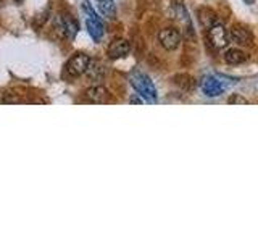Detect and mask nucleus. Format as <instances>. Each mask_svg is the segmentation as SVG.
Returning a JSON list of instances; mask_svg holds the SVG:
<instances>
[{
	"mask_svg": "<svg viewBox=\"0 0 258 242\" xmlns=\"http://www.w3.org/2000/svg\"><path fill=\"white\" fill-rule=\"evenodd\" d=\"M129 81H131L133 87L144 97L145 100L150 102V103L157 102V89L147 75H144V73H141V71H134L131 75V78H129Z\"/></svg>",
	"mask_w": 258,
	"mask_h": 242,
	"instance_id": "f257e3e1",
	"label": "nucleus"
},
{
	"mask_svg": "<svg viewBox=\"0 0 258 242\" xmlns=\"http://www.w3.org/2000/svg\"><path fill=\"white\" fill-rule=\"evenodd\" d=\"M207 37H208V44L212 45L216 50H220V48H224L228 45V31L224 29L223 24H213L212 28L207 29Z\"/></svg>",
	"mask_w": 258,
	"mask_h": 242,
	"instance_id": "f03ea898",
	"label": "nucleus"
},
{
	"mask_svg": "<svg viewBox=\"0 0 258 242\" xmlns=\"http://www.w3.org/2000/svg\"><path fill=\"white\" fill-rule=\"evenodd\" d=\"M55 29L58 31L63 37L73 39V37H76L79 28H78L76 20L70 18L68 15H58L55 18Z\"/></svg>",
	"mask_w": 258,
	"mask_h": 242,
	"instance_id": "7ed1b4c3",
	"label": "nucleus"
},
{
	"mask_svg": "<svg viewBox=\"0 0 258 242\" xmlns=\"http://www.w3.org/2000/svg\"><path fill=\"white\" fill-rule=\"evenodd\" d=\"M158 42L165 50H176L181 44V32L174 28H165L158 32Z\"/></svg>",
	"mask_w": 258,
	"mask_h": 242,
	"instance_id": "20e7f679",
	"label": "nucleus"
},
{
	"mask_svg": "<svg viewBox=\"0 0 258 242\" xmlns=\"http://www.w3.org/2000/svg\"><path fill=\"white\" fill-rule=\"evenodd\" d=\"M89 63H91V58L86 53H76L73 58H70L68 65H67V71L71 76H81L87 71Z\"/></svg>",
	"mask_w": 258,
	"mask_h": 242,
	"instance_id": "39448f33",
	"label": "nucleus"
},
{
	"mask_svg": "<svg viewBox=\"0 0 258 242\" xmlns=\"http://www.w3.org/2000/svg\"><path fill=\"white\" fill-rule=\"evenodd\" d=\"M86 28H87V32L91 34V37L95 40V42H99L103 37V23L99 16H87L86 18Z\"/></svg>",
	"mask_w": 258,
	"mask_h": 242,
	"instance_id": "423d86ee",
	"label": "nucleus"
},
{
	"mask_svg": "<svg viewBox=\"0 0 258 242\" xmlns=\"http://www.w3.org/2000/svg\"><path fill=\"white\" fill-rule=\"evenodd\" d=\"M228 37L237 45H248L250 42H252V34H250V31L247 28H242V26H234L228 32Z\"/></svg>",
	"mask_w": 258,
	"mask_h": 242,
	"instance_id": "0eeeda50",
	"label": "nucleus"
},
{
	"mask_svg": "<svg viewBox=\"0 0 258 242\" xmlns=\"http://www.w3.org/2000/svg\"><path fill=\"white\" fill-rule=\"evenodd\" d=\"M202 89H204L205 95H208V97H218V95L223 94L224 84L221 83L220 79H216L213 76H208V78L204 79V83H202Z\"/></svg>",
	"mask_w": 258,
	"mask_h": 242,
	"instance_id": "6e6552de",
	"label": "nucleus"
},
{
	"mask_svg": "<svg viewBox=\"0 0 258 242\" xmlns=\"http://www.w3.org/2000/svg\"><path fill=\"white\" fill-rule=\"evenodd\" d=\"M86 99L92 103H107L110 100V94L103 86H94L86 91Z\"/></svg>",
	"mask_w": 258,
	"mask_h": 242,
	"instance_id": "1a4fd4ad",
	"label": "nucleus"
},
{
	"mask_svg": "<svg viewBox=\"0 0 258 242\" xmlns=\"http://www.w3.org/2000/svg\"><path fill=\"white\" fill-rule=\"evenodd\" d=\"M129 50H131V44H129L126 39H118L108 47V56L113 60H116V58H121V56H126Z\"/></svg>",
	"mask_w": 258,
	"mask_h": 242,
	"instance_id": "9d476101",
	"label": "nucleus"
},
{
	"mask_svg": "<svg viewBox=\"0 0 258 242\" xmlns=\"http://www.w3.org/2000/svg\"><path fill=\"white\" fill-rule=\"evenodd\" d=\"M199 21H200V24L205 29H210V28L213 26V24L218 23L216 13L212 10V8H207V7L200 8V10H199Z\"/></svg>",
	"mask_w": 258,
	"mask_h": 242,
	"instance_id": "9b49d317",
	"label": "nucleus"
},
{
	"mask_svg": "<svg viewBox=\"0 0 258 242\" xmlns=\"http://www.w3.org/2000/svg\"><path fill=\"white\" fill-rule=\"evenodd\" d=\"M247 60V55L239 50V48H229L228 52L224 53V62L228 65H240Z\"/></svg>",
	"mask_w": 258,
	"mask_h": 242,
	"instance_id": "f8f14e48",
	"label": "nucleus"
},
{
	"mask_svg": "<svg viewBox=\"0 0 258 242\" xmlns=\"http://www.w3.org/2000/svg\"><path fill=\"white\" fill-rule=\"evenodd\" d=\"M99 8L105 16H108V18H115L116 7H115V4H113V0H99Z\"/></svg>",
	"mask_w": 258,
	"mask_h": 242,
	"instance_id": "ddd939ff",
	"label": "nucleus"
},
{
	"mask_svg": "<svg viewBox=\"0 0 258 242\" xmlns=\"http://www.w3.org/2000/svg\"><path fill=\"white\" fill-rule=\"evenodd\" d=\"M87 75L91 76L92 79H102L103 76V68H102V65L100 63H95V62H91L89 63V67H87Z\"/></svg>",
	"mask_w": 258,
	"mask_h": 242,
	"instance_id": "4468645a",
	"label": "nucleus"
},
{
	"mask_svg": "<svg viewBox=\"0 0 258 242\" xmlns=\"http://www.w3.org/2000/svg\"><path fill=\"white\" fill-rule=\"evenodd\" d=\"M228 103H231V105H247L248 100L244 99V97H240L239 94H232L228 99Z\"/></svg>",
	"mask_w": 258,
	"mask_h": 242,
	"instance_id": "2eb2a0df",
	"label": "nucleus"
},
{
	"mask_svg": "<svg viewBox=\"0 0 258 242\" xmlns=\"http://www.w3.org/2000/svg\"><path fill=\"white\" fill-rule=\"evenodd\" d=\"M131 103H137V105H139V103H142V100H141V99H137V97H133V99H131Z\"/></svg>",
	"mask_w": 258,
	"mask_h": 242,
	"instance_id": "dca6fc26",
	"label": "nucleus"
},
{
	"mask_svg": "<svg viewBox=\"0 0 258 242\" xmlns=\"http://www.w3.org/2000/svg\"><path fill=\"white\" fill-rule=\"evenodd\" d=\"M245 4H248V5H252V4H253V0H245Z\"/></svg>",
	"mask_w": 258,
	"mask_h": 242,
	"instance_id": "f3484780",
	"label": "nucleus"
},
{
	"mask_svg": "<svg viewBox=\"0 0 258 242\" xmlns=\"http://www.w3.org/2000/svg\"><path fill=\"white\" fill-rule=\"evenodd\" d=\"M15 2H21V0H15Z\"/></svg>",
	"mask_w": 258,
	"mask_h": 242,
	"instance_id": "a211bd4d",
	"label": "nucleus"
}]
</instances>
